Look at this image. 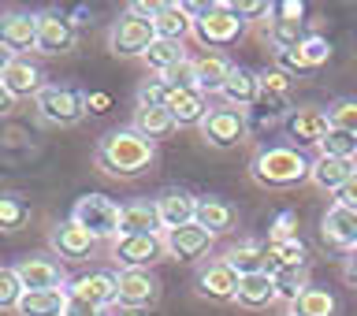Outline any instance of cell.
Listing matches in <instances>:
<instances>
[{
  "instance_id": "3",
  "label": "cell",
  "mask_w": 357,
  "mask_h": 316,
  "mask_svg": "<svg viewBox=\"0 0 357 316\" xmlns=\"http://www.w3.org/2000/svg\"><path fill=\"white\" fill-rule=\"evenodd\" d=\"M245 22L234 19L227 11V0L220 4H197L194 8V38L205 45V49H227L242 38Z\"/></svg>"
},
{
  "instance_id": "29",
  "label": "cell",
  "mask_w": 357,
  "mask_h": 316,
  "mask_svg": "<svg viewBox=\"0 0 357 316\" xmlns=\"http://www.w3.org/2000/svg\"><path fill=\"white\" fill-rule=\"evenodd\" d=\"M231 71H234V63H227L223 56H201L197 60V89L201 93H223V86H227V78H231Z\"/></svg>"
},
{
  "instance_id": "20",
  "label": "cell",
  "mask_w": 357,
  "mask_h": 316,
  "mask_svg": "<svg viewBox=\"0 0 357 316\" xmlns=\"http://www.w3.org/2000/svg\"><path fill=\"white\" fill-rule=\"evenodd\" d=\"M0 82H4V89L11 97H38L41 93V67L30 63L26 56H11V63L4 67V75H0Z\"/></svg>"
},
{
  "instance_id": "39",
  "label": "cell",
  "mask_w": 357,
  "mask_h": 316,
  "mask_svg": "<svg viewBox=\"0 0 357 316\" xmlns=\"http://www.w3.org/2000/svg\"><path fill=\"white\" fill-rule=\"evenodd\" d=\"M167 89H197V60H190V56H183L175 67H167V71L160 75Z\"/></svg>"
},
{
  "instance_id": "24",
  "label": "cell",
  "mask_w": 357,
  "mask_h": 316,
  "mask_svg": "<svg viewBox=\"0 0 357 316\" xmlns=\"http://www.w3.org/2000/svg\"><path fill=\"white\" fill-rule=\"evenodd\" d=\"M15 272H19V279H22L26 290H56V287H63L60 264L49 261V257H26L22 264H15Z\"/></svg>"
},
{
  "instance_id": "27",
  "label": "cell",
  "mask_w": 357,
  "mask_h": 316,
  "mask_svg": "<svg viewBox=\"0 0 357 316\" xmlns=\"http://www.w3.org/2000/svg\"><path fill=\"white\" fill-rule=\"evenodd\" d=\"M238 301L242 309H268L275 301V287H272V276L268 272H253V276H242L238 283Z\"/></svg>"
},
{
  "instance_id": "40",
  "label": "cell",
  "mask_w": 357,
  "mask_h": 316,
  "mask_svg": "<svg viewBox=\"0 0 357 316\" xmlns=\"http://www.w3.org/2000/svg\"><path fill=\"white\" fill-rule=\"evenodd\" d=\"M328 123L331 130H346L357 138V100H335L328 108Z\"/></svg>"
},
{
  "instance_id": "6",
  "label": "cell",
  "mask_w": 357,
  "mask_h": 316,
  "mask_svg": "<svg viewBox=\"0 0 357 316\" xmlns=\"http://www.w3.org/2000/svg\"><path fill=\"white\" fill-rule=\"evenodd\" d=\"M164 234H119L112 242V257H116L119 272L127 268H149L164 257Z\"/></svg>"
},
{
  "instance_id": "49",
  "label": "cell",
  "mask_w": 357,
  "mask_h": 316,
  "mask_svg": "<svg viewBox=\"0 0 357 316\" xmlns=\"http://www.w3.org/2000/svg\"><path fill=\"white\" fill-rule=\"evenodd\" d=\"M156 11H160V4H153V0H134V4H127V15L142 19V22H153Z\"/></svg>"
},
{
  "instance_id": "23",
  "label": "cell",
  "mask_w": 357,
  "mask_h": 316,
  "mask_svg": "<svg viewBox=\"0 0 357 316\" xmlns=\"http://www.w3.org/2000/svg\"><path fill=\"white\" fill-rule=\"evenodd\" d=\"M223 100H227V108H253L257 100H261V75L250 71V67H234L227 86H223Z\"/></svg>"
},
{
  "instance_id": "54",
  "label": "cell",
  "mask_w": 357,
  "mask_h": 316,
  "mask_svg": "<svg viewBox=\"0 0 357 316\" xmlns=\"http://www.w3.org/2000/svg\"><path fill=\"white\" fill-rule=\"evenodd\" d=\"M119 316H145L142 309H127V313H119Z\"/></svg>"
},
{
  "instance_id": "52",
  "label": "cell",
  "mask_w": 357,
  "mask_h": 316,
  "mask_svg": "<svg viewBox=\"0 0 357 316\" xmlns=\"http://www.w3.org/2000/svg\"><path fill=\"white\" fill-rule=\"evenodd\" d=\"M11 112H15V97H11L4 89V82H0V116H11Z\"/></svg>"
},
{
  "instance_id": "10",
  "label": "cell",
  "mask_w": 357,
  "mask_h": 316,
  "mask_svg": "<svg viewBox=\"0 0 357 316\" xmlns=\"http://www.w3.org/2000/svg\"><path fill=\"white\" fill-rule=\"evenodd\" d=\"M0 49L11 56H26L30 49H38V15H26V11L0 15Z\"/></svg>"
},
{
  "instance_id": "55",
  "label": "cell",
  "mask_w": 357,
  "mask_h": 316,
  "mask_svg": "<svg viewBox=\"0 0 357 316\" xmlns=\"http://www.w3.org/2000/svg\"><path fill=\"white\" fill-rule=\"evenodd\" d=\"M283 316H298V313H294V309H287V313H283Z\"/></svg>"
},
{
  "instance_id": "8",
  "label": "cell",
  "mask_w": 357,
  "mask_h": 316,
  "mask_svg": "<svg viewBox=\"0 0 357 316\" xmlns=\"http://www.w3.org/2000/svg\"><path fill=\"white\" fill-rule=\"evenodd\" d=\"M156 294H160V283L149 268H127L116 276V306L145 309L149 301H156Z\"/></svg>"
},
{
  "instance_id": "5",
  "label": "cell",
  "mask_w": 357,
  "mask_h": 316,
  "mask_svg": "<svg viewBox=\"0 0 357 316\" xmlns=\"http://www.w3.org/2000/svg\"><path fill=\"white\" fill-rule=\"evenodd\" d=\"M119 212H123V209H119L112 197H105V194H86V197H78L71 220L78 223V227H86L97 242H100V239H112V242H116V239H119Z\"/></svg>"
},
{
  "instance_id": "16",
  "label": "cell",
  "mask_w": 357,
  "mask_h": 316,
  "mask_svg": "<svg viewBox=\"0 0 357 316\" xmlns=\"http://www.w3.org/2000/svg\"><path fill=\"white\" fill-rule=\"evenodd\" d=\"M153 205H156V216H160V227L164 231L186 227V223L197 220V197L186 194V190H164Z\"/></svg>"
},
{
  "instance_id": "46",
  "label": "cell",
  "mask_w": 357,
  "mask_h": 316,
  "mask_svg": "<svg viewBox=\"0 0 357 316\" xmlns=\"http://www.w3.org/2000/svg\"><path fill=\"white\" fill-rule=\"evenodd\" d=\"M287 89H290V75L275 71V67L261 71V93L264 97H287Z\"/></svg>"
},
{
  "instance_id": "26",
  "label": "cell",
  "mask_w": 357,
  "mask_h": 316,
  "mask_svg": "<svg viewBox=\"0 0 357 316\" xmlns=\"http://www.w3.org/2000/svg\"><path fill=\"white\" fill-rule=\"evenodd\" d=\"M67 287L56 290H26L19 301V316H67Z\"/></svg>"
},
{
  "instance_id": "38",
  "label": "cell",
  "mask_w": 357,
  "mask_h": 316,
  "mask_svg": "<svg viewBox=\"0 0 357 316\" xmlns=\"http://www.w3.org/2000/svg\"><path fill=\"white\" fill-rule=\"evenodd\" d=\"M317 149H320V156H342V160H357V138H354V134H346V130H328Z\"/></svg>"
},
{
  "instance_id": "36",
  "label": "cell",
  "mask_w": 357,
  "mask_h": 316,
  "mask_svg": "<svg viewBox=\"0 0 357 316\" xmlns=\"http://www.w3.org/2000/svg\"><path fill=\"white\" fill-rule=\"evenodd\" d=\"M30 220V205L15 194H0V231L11 234V231H22Z\"/></svg>"
},
{
  "instance_id": "22",
  "label": "cell",
  "mask_w": 357,
  "mask_h": 316,
  "mask_svg": "<svg viewBox=\"0 0 357 316\" xmlns=\"http://www.w3.org/2000/svg\"><path fill=\"white\" fill-rule=\"evenodd\" d=\"M354 175H357V160H342V156H317L309 167V179L328 194H339Z\"/></svg>"
},
{
  "instance_id": "50",
  "label": "cell",
  "mask_w": 357,
  "mask_h": 316,
  "mask_svg": "<svg viewBox=\"0 0 357 316\" xmlns=\"http://www.w3.org/2000/svg\"><path fill=\"white\" fill-rule=\"evenodd\" d=\"M335 197H339V205H346V209H354V212H357V175H354L350 183H346Z\"/></svg>"
},
{
  "instance_id": "41",
  "label": "cell",
  "mask_w": 357,
  "mask_h": 316,
  "mask_svg": "<svg viewBox=\"0 0 357 316\" xmlns=\"http://www.w3.org/2000/svg\"><path fill=\"white\" fill-rule=\"evenodd\" d=\"M301 60L309 63V71L312 67H324L331 60V45L328 38H320V33H305V41H301Z\"/></svg>"
},
{
  "instance_id": "19",
  "label": "cell",
  "mask_w": 357,
  "mask_h": 316,
  "mask_svg": "<svg viewBox=\"0 0 357 316\" xmlns=\"http://www.w3.org/2000/svg\"><path fill=\"white\" fill-rule=\"evenodd\" d=\"M49 242H52V250L60 253L63 261H86V257L93 253V246H97L93 234H89L86 227H78L75 220H63L60 227H52Z\"/></svg>"
},
{
  "instance_id": "48",
  "label": "cell",
  "mask_w": 357,
  "mask_h": 316,
  "mask_svg": "<svg viewBox=\"0 0 357 316\" xmlns=\"http://www.w3.org/2000/svg\"><path fill=\"white\" fill-rule=\"evenodd\" d=\"M272 15L287 22H305V4L301 0H279V4H272Z\"/></svg>"
},
{
  "instance_id": "32",
  "label": "cell",
  "mask_w": 357,
  "mask_h": 316,
  "mask_svg": "<svg viewBox=\"0 0 357 316\" xmlns=\"http://www.w3.org/2000/svg\"><path fill=\"white\" fill-rule=\"evenodd\" d=\"M227 264H231L238 276L264 272V242H253V239L238 242V246H234V250L227 253Z\"/></svg>"
},
{
  "instance_id": "33",
  "label": "cell",
  "mask_w": 357,
  "mask_h": 316,
  "mask_svg": "<svg viewBox=\"0 0 357 316\" xmlns=\"http://www.w3.org/2000/svg\"><path fill=\"white\" fill-rule=\"evenodd\" d=\"M268 41L275 45V52H287V49H301V41H305V22H287V19H272V22H268Z\"/></svg>"
},
{
  "instance_id": "35",
  "label": "cell",
  "mask_w": 357,
  "mask_h": 316,
  "mask_svg": "<svg viewBox=\"0 0 357 316\" xmlns=\"http://www.w3.org/2000/svg\"><path fill=\"white\" fill-rule=\"evenodd\" d=\"M142 60H145V67H149L156 78H160L167 67H175L178 60H183V49H178V41H160V38H156V41L149 45V52L142 56Z\"/></svg>"
},
{
  "instance_id": "13",
  "label": "cell",
  "mask_w": 357,
  "mask_h": 316,
  "mask_svg": "<svg viewBox=\"0 0 357 316\" xmlns=\"http://www.w3.org/2000/svg\"><path fill=\"white\" fill-rule=\"evenodd\" d=\"M164 250L167 257H178V261H197L212 250V234L201 223H186V227L164 231Z\"/></svg>"
},
{
  "instance_id": "12",
  "label": "cell",
  "mask_w": 357,
  "mask_h": 316,
  "mask_svg": "<svg viewBox=\"0 0 357 316\" xmlns=\"http://www.w3.org/2000/svg\"><path fill=\"white\" fill-rule=\"evenodd\" d=\"M75 49V22L56 15V11H45L38 15V52L45 56H63Z\"/></svg>"
},
{
  "instance_id": "28",
  "label": "cell",
  "mask_w": 357,
  "mask_h": 316,
  "mask_svg": "<svg viewBox=\"0 0 357 316\" xmlns=\"http://www.w3.org/2000/svg\"><path fill=\"white\" fill-rule=\"evenodd\" d=\"M194 223H201V227L216 239V234L234 227V209L227 201H216V197H197V220Z\"/></svg>"
},
{
  "instance_id": "42",
  "label": "cell",
  "mask_w": 357,
  "mask_h": 316,
  "mask_svg": "<svg viewBox=\"0 0 357 316\" xmlns=\"http://www.w3.org/2000/svg\"><path fill=\"white\" fill-rule=\"evenodd\" d=\"M294 239H298V212L287 209V212H279V216L272 220V227H268V242L283 246V242H294Z\"/></svg>"
},
{
  "instance_id": "11",
  "label": "cell",
  "mask_w": 357,
  "mask_h": 316,
  "mask_svg": "<svg viewBox=\"0 0 357 316\" xmlns=\"http://www.w3.org/2000/svg\"><path fill=\"white\" fill-rule=\"evenodd\" d=\"M320 239L331 246V250H342V253H354L357 250V212L346 209V205H335L324 212V223H320Z\"/></svg>"
},
{
  "instance_id": "56",
  "label": "cell",
  "mask_w": 357,
  "mask_h": 316,
  "mask_svg": "<svg viewBox=\"0 0 357 316\" xmlns=\"http://www.w3.org/2000/svg\"><path fill=\"white\" fill-rule=\"evenodd\" d=\"M97 316H105V313H97Z\"/></svg>"
},
{
  "instance_id": "34",
  "label": "cell",
  "mask_w": 357,
  "mask_h": 316,
  "mask_svg": "<svg viewBox=\"0 0 357 316\" xmlns=\"http://www.w3.org/2000/svg\"><path fill=\"white\" fill-rule=\"evenodd\" d=\"M298 316H335V294L331 290H324V287H309L305 294L298 298V306H290Z\"/></svg>"
},
{
  "instance_id": "17",
  "label": "cell",
  "mask_w": 357,
  "mask_h": 316,
  "mask_svg": "<svg viewBox=\"0 0 357 316\" xmlns=\"http://www.w3.org/2000/svg\"><path fill=\"white\" fill-rule=\"evenodd\" d=\"M164 108L175 119V127H201L208 116V97L201 89H172Z\"/></svg>"
},
{
  "instance_id": "45",
  "label": "cell",
  "mask_w": 357,
  "mask_h": 316,
  "mask_svg": "<svg viewBox=\"0 0 357 316\" xmlns=\"http://www.w3.org/2000/svg\"><path fill=\"white\" fill-rule=\"evenodd\" d=\"M305 264H309V246L301 239L279 246V268H305Z\"/></svg>"
},
{
  "instance_id": "25",
  "label": "cell",
  "mask_w": 357,
  "mask_h": 316,
  "mask_svg": "<svg viewBox=\"0 0 357 316\" xmlns=\"http://www.w3.org/2000/svg\"><path fill=\"white\" fill-rule=\"evenodd\" d=\"M119 234H164L153 201H130L119 212Z\"/></svg>"
},
{
  "instance_id": "44",
  "label": "cell",
  "mask_w": 357,
  "mask_h": 316,
  "mask_svg": "<svg viewBox=\"0 0 357 316\" xmlns=\"http://www.w3.org/2000/svg\"><path fill=\"white\" fill-rule=\"evenodd\" d=\"M227 11L242 22H253L261 15H272V4L268 0H227Z\"/></svg>"
},
{
  "instance_id": "18",
  "label": "cell",
  "mask_w": 357,
  "mask_h": 316,
  "mask_svg": "<svg viewBox=\"0 0 357 316\" xmlns=\"http://www.w3.org/2000/svg\"><path fill=\"white\" fill-rule=\"evenodd\" d=\"M287 130L294 138V149H301V145H320L324 134L331 130V123L324 108H298L287 116Z\"/></svg>"
},
{
  "instance_id": "30",
  "label": "cell",
  "mask_w": 357,
  "mask_h": 316,
  "mask_svg": "<svg viewBox=\"0 0 357 316\" xmlns=\"http://www.w3.org/2000/svg\"><path fill=\"white\" fill-rule=\"evenodd\" d=\"M272 287H275V301L298 306V298L309 290V276H305V268H279L272 276Z\"/></svg>"
},
{
  "instance_id": "47",
  "label": "cell",
  "mask_w": 357,
  "mask_h": 316,
  "mask_svg": "<svg viewBox=\"0 0 357 316\" xmlns=\"http://www.w3.org/2000/svg\"><path fill=\"white\" fill-rule=\"evenodd\" d=\"M275 71L301 75V71H309V63L301 60V49H287V52H275Z\"/></svg>"
},
{
  "instance_id": "43",
  "label": "cell",
  "mask_w": 357,
  "mask_h": 316,
  "mask_svg": "<svg viewBox=\"0 0 357 316\" xmlns=\"http://www.w3.org/2000/svg\"><path fill=\"white\" fill-rule=\"evenodd\" d=\"M167 93H172V89H167L164 78H156V75L145 78V82L138 86V108H164Z\"/></svg>"
},
{
  "instance_id": "31",
  "label": "cell",
  "mask_w": 357,
  "mask_h": 316,
  "mask_svg": "<svg viewBox=\"0 0 357 316\" xmlns=\"http://www.w3.org/2000/svg\"><path fill=\"white\" fill-rule=\"evenodd\" d=\"M134 130L142 134V138H167V134L175 130V119L167 116V108H138L134 112Z\"/></svg>"
},
{
  "instance_id": "1",
  "label": "cell",
  "mask_w": 357,
  "mask_h": 316,
  "mask_svg": "<svg viewBox=\"0 0 357 316\" xmlns=\"http://www.w3.org/2000/svg\"><path fill=\"white\" fill-rule=\"evenodd\" d=\"M156 160V142L142 138L134 127L108 130L97 145V167L112 179H134Z\"/></svg>"
},
{
  "instance_id": "15",
  "label": "cell",
  "mask_w": 357,
  "mask_h": 316,
  "mask_svg": "<svg viewBox=\"0 0 357 316\" xmlns=\"http://www.w3.org/2000/svg\"><path fill=\"white\" fill-rule=\"evenodd\" d=\"M238 283H242V276L227 261H216L197 276V294L208 301H234L238 298Z\"/></svg>"
},
{
  "instance_id": "2",
  "label": "cell",
  "mask_w": 357,
  "mask_h": 316,
  "mask_svg": "<svg viewBox=\"0 0 357 316\" xmlns=\"http://www.w3.org/2000/svg\"><path fill=\"white\" fill-rule=\"evenodd\" d=\"M309 167L312 160H305V153L294 149V145H264L250 160V175L264 190H290V186L305 183Z\"/></svg>"
},
{
  "instance_id": "14",
  "label": "cell",
  "mask_w": 357,
  "mask_h": 316,
  "mask_svg": "<svg viewBox=\"0 0 357 316\" xmlns=\"http://www.w3.org/2000/svg\"><path fill=\"white\" fill-rule=\"evenodd\" d=\"M67 294L86 301L89 309H108L116 306V276L112 272H89V276H78L71 287H67Z\"/></svg>"
},
{
  "instance_id": "4",
  "label": "cell",
  "mask_w": 357,
  "mask_h": 316,
  "mask_svg": "<svg viewBox=\"0 0 357 316\" xmlns=\"http://www.w3.org/2000/svg\"><path fill=\"white\" fill-rule=\"evenodd\" d=\"M41 119L56 123V127H75L78 119L86 116V93L75 86H60V82H45L41 93L33 97Z\"/></svg>"
},
{
  "instance_id": "37",
  "label": "cell",
  "mask_w": 357,
  "mask_h": 316,
  "mask_svg": "<svg viewBox=\"0 0 357 316\" xmlns=\"http://www.w3.org/2000/svg\"><path fill=\"white\" fill-rule=\"evenodd\" d=\"M22 294H26V287H22L19 272H15V268H8V264H0V313L19 309Z\"/></svg>"
},
{
  "instance_id": "51",
  "label": "cell",
  "mask_w": 357,
  "mask_h": 316,
  "mask_svg": "<svg viewBox=\"0 0 357 316\" xmlns=\"http://www.w3.org/2000/svg\"><path fill=\"white\" fill-rule=\"evenodd\" d=\"M112 97L108 93H86V112H108Z\"/></svg>"
},
{
  "instance_id": "53",
  "label": "cell",
  "mask_w": 357,
  "mask_h": 316,
  "mask_svg": "<svg viewBox=\"0 0 357 316\" xmlns=\"http://www.w3.org/2000/svg\"><path fill=\"white\" fill-rule=\"evenodd\" d=\"M11 63V52H4V49H0V75H4V67Z\"/></svg>"
},
{
  "instance_id": "7",
  "label": "cell",
  "mask_w": 357,
  "mask_h": 316,
  "mask_svg": "<svg viewBox=\"0 0 357 316\" xmlns=\"http://www.w3.org/2000/svg\"><path fill=\"white\" fill-rule=\"evenodd\" d=\"M245 130H250V123L238 108H212L205 123H201V134H205L208 145H216V149H231V145H238L245 138Z\"/></svg>"
},
{
  "instance_id": "9",
  "label": "cell",
  "mask_w": 357,
  "mask_h": 316,
  "mask_svg": "<svg viewBox=\"0 0 357 316\" xmlns=\"http://www.w3.org/2000/svg\"><path fill=\"white\" fill-rule=\"evenodd\" d=\"M153 41H156L153 22H142L134 15L116 19V27H112V33H108V49L116 56H145Z\"/></svg>"
},
{
  "instance_id": "21",
  "label": "cell",
  "mask_w": 357,
  "mask_h": 316,
  "mask_svg": "<svg viewBox=\"0 0 357 316\" xmlns=\"http://www.w3.org/2000/svg\"><path fill=\"white\" fill-rule=\"evenodd\" d=\"M153 33L160 41L183 45L186 33H194V4H160V11L153 19Z\"/></svg>"
}]
</instances>
